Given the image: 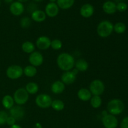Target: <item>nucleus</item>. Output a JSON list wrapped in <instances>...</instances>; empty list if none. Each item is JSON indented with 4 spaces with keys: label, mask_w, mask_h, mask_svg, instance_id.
<instances>
[{
    "label": "nucleus",
    "mask_w": 128,
    "mask_h": 128,
    "mask_svg": "<svg viewBox=\"0 0 128 128\" xmlns=\"http://www.w3.org/2000/svg\"><path fill=\"white\" fill-rule=\"evenodd\" d=\"M77 95L79 100L84 102L90 101L92 97V94L90 90L87 88H81L78 91Z\"/></svg>",
    "instance_id": "17"
},
{
    "label": "nucleus",
    "mask_w": 128,
    "mask_h": 128,
    "mask_svg": "<svg viewBox=\"0 0 128 128\" xmlns=\"http://www.w3.org/2000/svg\"><path fill=\"white\" fill-rule=\"evenodd\" d=\"M10 11L14 16H20L24 12V6L22 2H20L19 1H14L10 4Z\"/></svg>",
    "instance_id": "11"
},
{
    "label": "nucleus",
    "mask_w": 128,
    "mask_h": 128,
    "mask_svg": "<svg viewBox=\"0 0 128 128\" xmlns=\"http://www.w3.org/2000/svg\"><path fill=\"white\" fill-rule=\"evenodd\" d=\"M58 66L60 70L64 71H71L75 64V60L73 56L68 52L61 53L57 58Z\"/></svg>",
    "instance_id": "1"
},
{
    "label": "nucleus",
    "mask_w": 128,
    "mask_h": 128,
    "mask_svg": "<svg viewBox=\"0 0 128 128\" xmlns=\"http://www.w3.org/2000/svg\"><path fill=\"white\" fill-rule=\"evenodd\" d=\"M102 10L108 14H113L117 11L116 4L112 1H106L102 4Z\"/></svg>",
    "instance_id": "16"
},
{
    "label": "nucleus",
    "mask_w": 128,
    "mask_h": 128,
    "mask_svg": "<svg viewBox=\"0 0 128 128\" xmlns=\"http://www.w3.org/2000/svg\"><path fill=\"white\" fill-rule=\"evenodd\" d=\"M106 1H111V0H106Z\"/></svg>",
    "instance_id": "44"
},
{
    "label": "nucleus",
    "mask_w": 128,
    "mask_h": 128,
    "mask_svg": "<svg viewBox=\"0 0 128 128\" xmlns=\"http://www.w3.org/2000/svg\"><path fill=\"white\" fill-rule=\"evenodd\" d=\"M116 1H117V2H123V0H116Z\"/></svg>",
    "instance_id": "41"
},
{
    "label": "nucleus",
    "mask_w": 128,
    "mask_h": 128,
    "mask_svg": "<svg viewBox=\"0 0 128 128\" xmlns=\"http://www.w3.org/2000/svg\"><path fill=\"white\" fill-rule=\"evenodd\" d=\"M102 122L105 128H116L118 125V120L116 116L110 114L102 117Z\"/></svg>",
    "instance_id": "9"
},
{
    "label": "nucleus",
    "mask_w": 128,
    "mask_h": 128,
    "mask_svg": "<svg viewBox=\"0 0 128 128\" xmlns=\"http://www.w3.org/2000/svg\"><path fill=\"white\" fill-rule=\"evenodd\" d=\"M28 60L31 65L36 68L42 64L44 61V58L41 52L39 51H34L32 53L30 54Z\"/></svg>",
    "instance_id": "8"
},
{
    "label": "nucleus",
    "mask_w": 128,
    "mask_h": 128,
    "mask_svg": "<svg viewBox=\"0 0 128 128\" xmlns=\"http://www.w3.org/2000/svg\"><path fill=\"white\" fill-rule=\"evenodd\" d=\"M14 101L13 98L10 95H5L2 100V106L6 110H10L14 106Z\"/></svg>",
    "instance_id": "21"
},
{
    "label": "nucleus",
    "mask_w": 128,
    "mask_h": 128,
    "mask_svg": "<svg viewBox=\"0 0 128 128\" xmlns=\"http://www.w3.org/2000/svg\"><path fill=\"white\" fill-rule=\"evenodd\" d=\"M57 1V0H50V1L51 2H54L55 1Z\"/></svg>",
    "instance_id": "40"
},
{
    "label": "nucleus",
    "mask_w": 128,
    "mask_h": 128,
    "mask_svg": "<svg viewBox=\"0 0 128 128\" xmlns=\"http://www.w3.org/2000/svg\"><path fill=\"white\" fill-rule=\"evenodd\" d=\"M46 18V14L44 11L42 10H36L31 13V19L34 21L41 22L44 21Z\"/></svg>",
    "instance_id": "19"
},
{
    "label": "nucleus",
    "mask_w": 128,
    "mask_h": 128,
    "mask_svg": "<svg viewBox=\"0 0 128 128\" xmlns=\"http://www.w3.org/2000/svg\"><path fill=\"white\" fill-rule=\"evenodd\" d=\"M25 90L29 94H35L39 90V86L37 83L34 82H30L26 84Z\"/></svg>",
    "instance_id": "25"
},
{
    "label": "nucleus",
    "mask_w": 128,
    "mask_h": 128,
    "mask_svg": "<svg viewBox=\"0 0 128 128\" xmlns=\"http://www.w3.org/2000/svg\"><path fill=\"white\" fill-rule=\"evenodd\" d=\"M10 128H21L20 125H18V124H15L11 126Z\"/></svg>",
    "instance_id": "36"
},
{
    "label": "nucleus",
    "mask_w": 128,
    "mask_h": 128,
    "mask_svg": "<svg viewBox=\"0 0 128 128\" xmlns=\"http://www.w3.org/2000/svg\"><path fill=\"white\" fill-rule=\"evenodd\" d=\"M35 1H43V0H34Z\"/></svg>",
    "instance_id": "42"
},
{
    "label": "nucleus",
    "mask_w": 128,
    "mask_h": 128,
    "mask_svg": "<svg viewBox=\"0 0 128 128\" xmlns=\"http://www.w3.org/2000/svg\"><path fill=\"white\" fill-rule=\"evenodd\" d=\"M14 102L19 106H21L27 102L29 100V94L23 88H20L16 90L13 95Z\"/></svg>",
    "instance_id": "4"
},
{
    "label": "nucleus",
    "mask_w": 128,
    "mask_h": 128,
    "mask_svg": "<svg viewBox=\"0 0 128 128\" xmlns=\"http://www.w3.org/2000/svg\"><path fill=\"white\" fill-rule=\"evenodd\" d=\"M116 9H117V11H119L120 12H124L127 10L128 5L124 2H118L116 4Z\"/></svg>",
    "instance_id": "32"
},
{
    "label": "nucleus",
    "mask_w": 128,
    "mask_h": 128,
    "mask_svg": "<svg viewBox=\"0 0 128 128\" xmlns=\"http://www.w3.org/2000/svg\"><path fill=\"white\" fill-rule=\"evenodd\" d=\"M114 31V25L111 21L104 20L98 24L96 31L99 36L107 38L112 34Z\"/></svg>",
    "instance_id": "2"
},
{
    "label": "nucleus",
    "mask_w": 128,
    "mask_h": 128,
    "mask_svg": "<svg viewBox=\"0 0 128 128\" xmlns=\"http://www.w3.org/2000/svg\"><path fill=\"white\" fill-rule=\"evenodd\" d=\"M105 86L100 80H94L90 83V91L93 96H101L104 91Z\"/></svg>",
    "instance_id": "5"
},
{
    "label": "nucleus",
    "mask_w": 128,
    "mask_h": 128,
    "mask_svg": "<svg viewBox=\"0 0 128 128\" xmlns=\"http://www.w3.org/2000/svg\"><path fill=\"white\" fill-rule=\"evenodd\" d=\"M107 114H108V112L107 111H102V117H103V116H106Z\"/></svg>",
    "instance_id": "37"
},
{
    "label": "nucleus",
    "mask_w": 128,
    "mask_h": 128,
    "mask_svg": "<svg viewBox=\"0 0 128 128\" xmlns=\"http://www.w3.org/2000/svg\"><path fill=\"white\" fill-rule=\"evenodd\" d=\"M126 26L124 23L118 22L114 25V31L118 34H122L126 31Z\"/></svg>",
    "instance_id": "28"
},
{
    "label": "nucleus",
    "mask_w": 128,
    "mask_h": 128,
    "mask_svg": "<svg viewBox=\"0 0 128 128\" xmlns=\"http://www.w3.org/2000/svg\"><path fill=\"white\" fill-rule=\"evenodd\" d=\"M6 74L8 78L11 80H17L23 74V69L19 65H11L7 68Z\"/></svg>",
    "instance_id": "6"
},
{
    "label": "nucleus",
    "mask_w": 128,
    "mask_h": 128,
    "mask_svg": "<svg viewBox=\"0 0 128 128\" xmlns=\"http://www.w3.org/2000/svg\"><path fill=\"white\" fill-rule=\"evenodd\" d=\"M94 8L91 4L86 3L82 5L80 9V14L84 18H89L94 14Z\"/></svg>",
    "instance_id": "15"
},
{
    "label": "nucleus",
    "mask_w": 128,
    "mask_h": 128,
    "mask_svg": "<svg viewBox=\"0 0 128 128\" xmlns=\"http://www.w3.org/2000/svg\"><path fill=\"white\" fill-rule=\"evenodd\" d=\"M76 75L72 70L68 71H64L61 76V81L64 84L70 85L74 82L76 80Z\"/></svg>",
    "instance_id": "14"
},
{
    "label": "nucleus",
    "mask_w": 128,
    "mask_h": 128,
    "mask_svg": "<svg viewBox=\"0 0 128 128\" xmlns=\"http://www.w3.org/2000/svg\"><path fill=\"white\" fill-rule=\"evenodd\" d=\"M52 98L47 94H40L35 100L36 104L41 108H48L51 106Z\"/></svg>",
    "instance_id": "7"
},
{
    "label": "nucleus",
    "mask_w": 128,
    "mask_h": 128,
    "mask_svg": "<svg viewBox=\"0 0 128 128\" xmlns=\"http://www.w3.org/2000/svg\"><path fill=\"white\" fill-rule=\"evenodd\" d=\"M51 106L54 111H61L64 108V103L60 100H55L52 101Z\"/></svg>",
    "instance_id": "26"
},
{
    "label": "nucleus",
    "mask_w": 128,
    "mask_h": 128,
    "mask_svg": "<svg viewBox=\"0 0 128 128\" xmlns=\"http://www.w3.org/2000/svg\"><path fill=\"white\" fill-rule=\"evenodd\" d=\"M8 114L4 111H0V126L4 125L6 123Z\"/></svg>",
    "instance_id": "31"
},
{
    "label": "nucleus",
    "mask_w": 128,
    "mask_h": 128,
    "mask_svg": "<svg viewBox=\"0 0 128 128\" xmlns=\"http://www.w3.org/2000/svg\"><path fill=\"white\" fill-rule=\"evenodd\" d=\"M33 128H42V125L40 123V122H36Z\"/></svg>",
    "instance_id": "35"
},
{
    "label": "nucleus",
    "mask_w": 128,
    "mask_h": 128,
    "mask_svg": "<svg viewBox=\"0 0 128 128\" xmlns=\"http://www.w3.org/2000/svg\"><path fill=\"white\" fill-rule=\"evenodd\" d=\"M16 120H15L14 118L13 117H12V116H8V117L7 118V120H6V124H7L8 125H9V126H12V125L15 124V123H16Z\"/></svg>",
    "instance_id": "33"
},
{
    "label": "nucleus",
    "mask_w": 128,
    "mask_h": 128,
    "mask_svg": "<svg viewBox=\"0 0 128 128\" xmlns=\"http://www.w3.org/2000/svg\"><path fill=\"white\" fill-rule=\"evenodd\" d=\"M45 13L50 18L56 17L60 12V8L55 2H49L45 7Z\"/></svg>",
    "instance_id": "12"
},
{
    "label": "nucleus",
    "mask_w": 128,
    "mask_h": 128,
    "mask_svg": "<svg viewBox=\"0 0 128 128\" xmlns=\"http://www.w3.org/2000/svg\"><path fill=\"white\" fill-rule=\"evenodd\" d=\"M21 49L22 51L27 54H31L35 50V45L31 41H26L22 44Z\"/></svg>",
    "instance_id": "24"
},
{
    "label": "nucleus",
    "mask_w": 128,
    "mask_h": 128,
    "mask_svg": "<svg viewBox=\"0 0 128 128\" xmlns=\"http://www.w3.org/2000/svg\"><path fill=\"white\" fill-rule=\"evenodd\" d=\"M10 116L13 117L16 121H21L24 117L25 111L23 108L18 105L10 109Z\"/></svg>",
    "instance_id": "10"
},
{
    "label": "nucleus",
    "mask_w": 128,
    "mask_h": 128,
    "mask_svg": "<svg viewBox=\"0 0 128 128\" xmlns=\"http://www.w3.org/2000/svg\"><path fill=\"white\" fill-rule=\"evenodd\" d=\"M51 40L48 37L42 36L37 39L36 45L39 50H46L51 47Z\"/></svg>",
    "instance_id": "13"
},
{
    "label": "nucleus",
    "mask_w": 128,
    "mask_h": 128,
    "mask_svg": "<svg viewBox=\"0 0 128 128\" xmlns=\"http://www.w3.org/2000/svg\"><path fill=\"white\" fill-rule=\"evenodd\" d=\"M37 72L36 68L32 66V65H29V66H26L23 69V74L28 78H32L35 76L37 74Z\"/></svg>",
    "instance_id": "23"
},
{
    "label": "nucleus",
    "mask_w": 128,
    "mask_h": 128,
    "mask_svg": "<svg viewBox=\"0 0 128 128\" xmlns=\"http://www.w3.org/2000/svg\"><path fill=\"white\" fill-rule=\"evenodd\" d=\"M90 104L94 109H98L101 107L102 104V100L100 96H93L90 100Z\"/></svg>",
    "instance_id": "27"
},
{
    "label": "nucleus",
    "mask_w": 128,
    "mask_h": 128,
    "mask_svg": "<svg viewBox=\"0 0 128 128\" xmlns=\"http://www.w3.org/2000/svg\"><path fill=\"white\" fill-rule=\"evenodd\" d=\"M120 128H128V116L125 117L123 120H122L120 124Z\"/></svg>",
    "instance_id": "34"
},
{
    "label": "nucleus",
    "mask_w": 128,
    "mask_h": 128,
    "mask_svg": "<svg viewBox=\"0 0 128 128\" xmlns=\"http://www.w3.org/2000/svg\"><path fill=\"white\" fill-rule=\"evenodd\" d=\"M1 1H0V6H1Z\"/></svg>",
    "instance_id": "43"
},
{
    "label": "nucleus",
    "mask_w": 128,
    "mask_h": 128,
    "mask_svg": "<svg viewBox=\"0 0 128 128\" xmlns=\"http://www.w3.org/2000/svg\"><path fill=\"white\" fill-rule=\"evenodd\" d=\"M28 1V0H17V1H19V2H27V1Z\"/></svg>",
    "instance_id": "39"
},
{
    "label": "nucleus",
    "mask_w": 128,
    "mask_h": 128,
    "mask_svg": "<svg viewBox=\"0 0 128 128\" xmlns=\"http://www.w3.org/2000/svg\"><path fill=\"white\" fill-rule=\"evenodd\" d=\"M56 2L59 8L62 10H68L73 6L75 0H57Z\"/></svg>",
    "instance_id": "22"
},
{
    "label": "nucleus",
    "mask_w": 128,
    "mask_h": 128,
    "mask_svg": "<svg viewBox=\"0 0 128 128\" xmlns=\"http://www.w3.org/2000/svg\"><path fill=\"white\" fill-rule=\"evenodd\" d=\"M75 68L80 72H85L89 68V64L87 61L83 59H80L75 62Z\"/></svg>",
    "instance_id": "20"
},
{
    "label": "nucleus",
    "mask_w": 128,
    "mask_h": 128,
    "mask_svg": "<svg viewBox=\"0 0 128 128\" xmlns=\"http://www.w3.org/2000/svg\"><path fill=\"white\" fill-rule=\"evenodd\" d=\"M31 24V20L28 17H23L20 20V25L22 28H28Z\"/></svg>",
    "instance_id": "30"
},
{
    "label": "nucleus",
    "mask_w": 128,
    "mask_h": 128,
    "mask_svg": "<svg viewBox=\"0 0 128 128\" xmlns=\"http://www.w3.org/2000/svg\"><path fill=\"white\" fill-rule=\"evenodd\" d=\"M124 104L121 100L119 99H113L109 101L107 105V111L110 114L117 116L123 112Z\"/></svg>",
    "instance_id": "3"
},
{
    "label": "nucleus",
    "mask_w": 128,
    "mask_h": 128,
    "mask_svg": "<svg viewBox=\"0 0 128 128\" xmlns=\"http://www.w3.org/2000/svg\"><path fill=\"white\" fill-rule=\"evenodd\" d=\"M62 41L58 39H54L51 41V47L54 50H60L62 48Z\"/></svg>",
    "instance_id": "29"
},
{
    "label": "nucleus",
    "mask_w": 128,
    "mask_h": 128,
    "mask_svg": "<svg viewBox=\"0 0 128 128\" xmlns=\"http://www.w3.org/2000/svg\"><path fill=\"white\" fill-rule=\"evenodd\" d=\"M51 90L52 93L60 94L64 91L65 84L61 81H56L51 85Z\"/></svg>",
    "instance_id": "18"
},
{
    "label": "nucleus",
    "mask_w": 128,
    "mask_h": 128,
    "mask_svg": "<svg viewBox=\"0 0 128 128\" xmlns=\"http://www.w3.org/2000/svg\"><path fill=\"white\" fill-rule=\"evenodd\" d=\"M4 2L7 4L12 3V2H13V0H4Z\"/></svg>",
    "instance_id": "38"
}]
</instances>
